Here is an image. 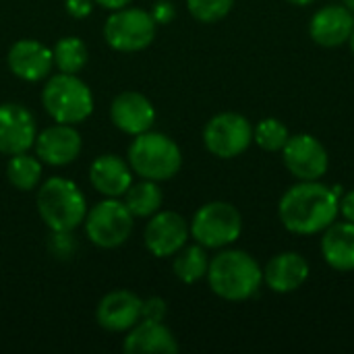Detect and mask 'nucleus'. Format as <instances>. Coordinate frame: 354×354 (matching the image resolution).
<instances>
[{
    "mask_svg": "<svg viewBox=\"0 0 354 354\" xmlns=\"http://www.w3.org/2000/svg\"><path fill=\"white\" fill-rule=\"evenodd\" d=\"M41 104L54 122L79 124L93 112V93L77 75L58 73L48 77L41 91Z\"/></svg>",
    "mask_w": 354,
    "mask_h": 354,
    "instance_id": "nucleus-5",
    "label": "nucleus"
},
{
    "mask_svg": "<svg viewBox=\"0 0 354 354\" xmlns=\"http://www.w3.org/2000/svg\"><path fill=\"white\" fill-rule=\"evenodd\" d=\"M168 313L166 301L160 297H149L143 301V319H151V322H164Z\"/></svg>",
    "mask_w": 354,
    "mask_h": 354,
    "instance_id": "nucleus-29",
    "label": "nucleus"
},
{
    "mask_svg": "<svg viewBox=\"0 0 354 354\" xmlns=\"http://www.w3.org/2000/svg\"><path fill=\"white\" fill-rule=\"evenodd\" d=\"M124 197V205L135 218H151L156 212H160L164 203V193L156 180L143 178L141 183H133Z\"/></svg>",
    "mask_w": 354,
    "mask_h": 354,
    "instance_id": "nucleus-22",
    "label": "nucleus"
},
{
    "mask_svg": "<svg viewBox=\"0 0 354 354\" xmlns=\"http://www.w3.org/2000/svg\"><path fill=\"white\" fill-rule=\"evenodd\" d=\"M174 15H176L174 4H172V2H168V0H160V2H156V4H153V8H151V17H153V21H156V23H162V25L170 23V21L174 19Z\"/></svg>",
    "mask_w": 354,
    "mask_h": 354,
    "instance_id": "nucleus-30",
    "label": "nucleus"
},
{
    "mask_svg": "<svg viewBox=\"0 0 354 354\" xmlns=\"http://www.w3.org/2000/svg\"><path fill=\"white\" fill-rule=\"evenodd\" d=\"M253 141L251 122L236 112L216 114L203 129V143L207 151L222 160H232L247 151Z\"/></svg>",
    "mask_w": 354,
    "mask_h": 354,
    "instance_id": "nucleus-9",
    "label": "nucleus"
},
{
    "mask_svg": "<svg viewBox=\"0 0 354 354\" xmlns=\"http://www.w3.org/2000/svg\"><path fill=\"white\" fill-rule=\"evenodd\" d=\"M95 319L106 332H129L143 319V301L131 290H112L100 301Z\"/></svg>",
    "mask_w": 354,
    "mask_h": 354,
    "instance_id": "nucleus-16",
    "label": "nucleus"
},
{
    "mask_svg": "<svg viewBox=\"0 0 354 354\" xmlns=\"http://www.w3.org/2000/svg\"><path fill=\"white\" fill-rule=\"evenodd\" d=\"M6 178L19 191H33L41 180V160L29 151L10 156L6 164Z\"/></svg>",
    "mask_w": 354,
    "mask_h": 354,
    "instance_id": "nucleus-24",
    "label": "nucleus"
},
{
    "mask_svg": "<svg viewBox=\"0 0 354 354\" xmlns=\"http://www.w3.org/2000/svg\"><path fill=\"white\" fill-rule=\"evenodd\" d=\"M50 253L56 259H71L77 251V243L73 239V232H54L48 243Z\"/></svg>",
    "mask_w": 354,
    "mask_h": 354,
    "instance_id": "nucleus-28",
    "label": "nucleus"
},
{
    "mask_svg": "<svg viewBox=\"0 0 354 354\" xmlns=\"http://www.w3.org/2000/svg\"><path fill=\"white\" fill-rule=\"evenodd\" d=\"M354 29V12L344 4L319 8L309 25L311 39L324 48H338L348 41Z\"/></svg>",
    "mask_w": 354,
    "mask_h": 354,
    "instance_id": "nucleus-17",
    "label": "nucleus"
},
{
    "mask_svg": "<svg viewBox=\"0 0 354 354\" xmlns=\"http://www.w3.org/2000/svg\"><path fill=\"white\" fill-rule=\"evenodd\" d=\"M309 278V263L303 255L288 251L280 253L263 270V282L280 295L299 290Z\"/></svg>",
    "mask_w": 354,
    "mask_h": 354,
    "instance_id": "nucleus-20",
    "label": "nucleus"
},
{
    "mask_svg": "<svg viewBox=\"0 0 354 354\" xmlns=\"http://www.w3.org/2000/svg\"><path fill=\"white\" fill-rule=\"evenodd\" d=\"M278 214L282 226L292 234H317L336 222L340 197L317 180H301L282 195Z\"/></svg>",
    "mask_w": 354,
    "mask_h": 354,
    "instance_id": "nucleus-1",
    "label": "nucleus"
},
{
    "mask_svg": "<svg viewBox=\"0 0 354 354\" xmlns=\"http://www.w3.org/2000/svg\"><path fill=\"white\" fill-rule=\"evenodd\" d=\"M37 212L52 232H73L85 222L87 201L83 191L64 176H52L37 189Z\"/></svg>",
    "mask_w": 354,
    "mask_h": 354,
    "instance_id": "nucleus-3",
    "label": "nucleus"
},
{
    "mask_svg": "<svg viewBox=\"0 0 354 354\" xmlns=\"http://www.w3.org/2000/svg\"><path fill=\"white\" fill-rule=\"evenodd\" d=\"M322 253L330 268L336 272L354 270V224L353 222H334L324 230Z\"/></svg>",
    "mask_w": 354,
    "mask_h": 354,
    "instance_id": "nucleus-21",
    "label": "nucleus"
},
{
    "mask_svg": "<svg viewBox=\"0 0 354 354\" xmlns=\"http://www.w3.org/2000/svg\"><path fill=\"white\" fill-rule=\"evenodd\" d=\"M66 12L75 19H85L93 10V0H64Z\"/></svg>",
    "mask_w": 354,
    "mask_h": 354,
    "instance_id": "nucleus-31",
    "label": "nucleus"
},
{
    "mask_svg": "<svg viewBox=\"0 0 354 354\" xmlns=\"http://www.w3.org/2000/svg\"><path fill=\"white\" fill-rule=\"evenodd\" d=\"M189 222L176 212H156L143 232V243L153 257H172L189 241Z\"/></svg>",
    "mask_w": 354,
    "mask_h": 354,
    "instance_id": "nucleus-11",
    "label": "nucleus"
},
{
    "mask_svg": "<svg viewBox=\"0 0 354 354\" xmlns=\"http://www.w3.org/2000/svg\"><path fill=\"white\" fill-rule=\"evenodd\" d=\"M93 2H97L102 8H106V10H120V8H124V6H129L133 0H93Z\"/></svg>",
    "mask_w": 354,
    "mask_h": 354,
    "instance_id": "nucleus-33",
    "label": "nucleus"
},
{
    "mask_svg": "<svg viewBox=\"0 0 354 354\" xmlns=\"http://www.w3.org/2000/svg\"><path fill=\"white\" fill-rule=\"evenodd\" d=\"M37 127L33 114L21 104H0V153L17 156L35 143Z\"/></svg>",
    "mask_w": 354,
    "mask_h": 354,
    "instance_id": "nucleus-12",
    "label": "nucleus"
},
{
    "mask_svg": "<svg viewBox=\"0 0 354 354\" xmlns=\"http://www.w3.org/2000/svg\"><path fill=\"white\" fill-rule=\"evenodd\" d=\"M207 268H209V259L205 253V247L197 245H185L176 255H174V276L185 282V284H195L201 278L207 276Z\"/></svg>",
    "mask_w": 354,
    "mask_h": 354,
    "instance_id": "nucleus-23",
    "label": "nucleus"
},
{
    "mask_svg": "<svg viewBox=\"0 0 354 354\" xmlns=\"http://www.w3.org/2000/svg\"><path fill=\"white\" fill-rule=\"evenodd\" d=\"M290 4H297V6H307V4H311V2H315V0H288Z\"/></svg>",
    "mask_w": 354,
    "mask_h": 354,
    "instance_id": "nucleus-34",
    "label": "nucleus"
},
{
    "mask_svg": "<svg viewBox=\"0 0 354 354\" xmlns=\"http://www.w3.org/2000/svg\"><path fill=\"white\" fill-rule=\"evenodd\" d=\"M348 44H351V50H353V54H354V29H353V33H351V37H348Z\"/></svg>",
    "mask_w": 354,
    "mask_h": 354,
    "instance_id": "nucleus-36",
    "label": "nucleus"
},
{
    "mask_svg": "<svg viewBox=\"0 0 354 354\" xmlns=\"http://www.w3.org/2000/svg\"><path fill=\"white\" fill-rule=\"evenodd\" d=\"M234 6V0H187L189 12L201 23H216L224 19Z\"/></svg>",
    "mask_w": 354,
    "mask_h": 354,
    "instance_id": "nucleus-27",
    "label": "nucleus"
},
{
    "mask_svg": "<svg viewBox=\"0 0 354 354\" xmlns=\"http://www.w3.org/2000/svg\"><path fill=\"white\" fill-rule=\"evenodd\" d=\"M342 4H344L346 8H351L354 12V0H342Z\"/></svg>",
    "mask_w": 354,
    "mask_h": 354,
    "instance_id": "nucleus-35",
    "label": "nucleus"
},
{
    "mask_svg": "<svg viewBox=\"0 0 354 354\" xmlns=\"http://www.w3.org/2000/svg\"><path fill=\"white\" fill-rule=\"evenodd\" d=\"M10 73L27 83H35L50 77L54 66L52 50L37 39H19L10 46L6 56Z\"/></svg>",
    "mask_w": 354,
    "mask_h": 354,
    "instance_id": "nucleus-14",
    "label": "nucleus"
},
{
    "mask_svg": "<svg viewBox=\"0 0 354 354\" xmlns=\"http://www.w3.org/2000/svg\"><path fill=\"white\" fill-rule=\"evenodd\" d=\"M35 156L41 160V164L48 166H66L75 162L83 149L81 133L75 129V124H62L56 122L35 137Z\"/></svg>",
    "mask_w": 354,
    "mask_h": 354,
    "instance_id": "nucleus-13",
    "label": "nucleus"
},
{
    "mask_svg": "<svg viewBox=\"0 0 354 354\" xmlns=\"http://www.w3.org/2000/svg\"><path fill=\"white\" fill-rule=\"evenodd\" d=\"M340 214L344 216L346 222L354 224V189L340 199Z\"/></svg>",
    "mask_w": 354,
    "mask_h": 354,
    "instance_id": "nucleus-32",
    "label": "nucleus"
},
{
    "mask_svg": "<svg viewBox=\"0 0 354 354\" xmlns=\"http://www.w3.org/2000/svg\"><path fill=\"white\" fill-rule=\"evenodd\" d=\"M288 137L290 133L286 124L278 118H263L253 129V141H257V145L266 151H282Z\"/></svg>",
    "mask_w": 354,
    "mask_h": 354,
    "instance_id": "nucleus-26",
    "label": "nucleus"
},
{
    "mask_svg": "<svg viewBox=\"0 0 354 354\" xmlns=\"http://www.w3.org/2000/svg\"><path fill=\"white\" fill-rule=\"evenodd\" d=\"M282 160L288 172L299 180H319L330 166L326 147L313 135H292L282 147Z\"/></svg>",
    "mask_w": 354,
    "mask_h": 354,
    "instance_id": "nucleus-10",
    "label": "nucleus"
},
{
    "mask_svg": "<svg viewBox=\"0 0 354 354\" xmlns=\"http://www.w3.org/2000/svg\"><path fill=\"white\" fill-rule=\"evenodd\" d=\"M122 348L127 354H174L178 342L162 322L141 319L127 332Z\"/></svg>",
    "mask_w": 354,
    "mask_h": 354,
    "instance_id": "nucleus-19",
    "label": "nucleus"
},
{
    "mask_svg": "<svg viewBox=\"0 0 354 354\" xmlns=\"http://www.w3.org/2000/svg\"><path fill=\"white\" fill-rule=\"evenodd\" d=\"M158 23L143 8L124 6L112 10L104 23V39L116 52H141L151 46Z\"/></svg>",
    "mask_w": 354,
    "mask_h": 354,
    "instance_id": "nucleus-8",
    "label": "nucleus"
},
{
    "mask_svg": "<svg viewBox=\"0 0 354 354\" xmlns=\"http://www.w3.org/2000/svg\"><path fill=\"white\" fill-rule=\"evenodd\" d=\"M129 164L133 172L147 180H170L183 166V151L174 139L164 133L145 131L129 145Z\"/></svg>",
    "mask_w": 354,
    "mask_h": 354,
    "instance_id": "nucleus-4",
    "label": "nucleus"
},
{
    "mask_svg": "<svg viewBox=\"0 0 354 354\" xmlns=\"http://www.w3.org/2000/svg\"><path fill=\"white\" fill-rule=\"evenodd\" d=\"M89 183L104 197H122L133 185V168L114 153L95 158L89 166Z\"/></svg>",
    "mask_w": 354,
    "mask_h": 354,
    "instance_id": "nucleus-18",
    "label": "nucleus"
},
{
    "mask_svg": "<svg viewBox=\"0 0 354 354\" xmlns=\"http://www.w3.org/2000/svg\"><path fill=\"white\" fill-rule=\"evenodd\" d=\"M191 236L205 249H222L232 245L243 232L241 212L226 201L201 205L191 220Z\"/></svg>",
    "mask_w": 354,
    "mask_h": 354,
    "instance_id": "nucleus-6",
    "label": "nucleus"
},
{
    "mask_svg": "<svg viewBox=\"0 0 354 354\" xmlns=\"http://www.w3.org/2000/svg\"><path fill=\"white\" fill-rule=\"evenodd\" d=\"M135 216L129 212L124 201L106 197L95 203L85 216V234L100 249H116L124 245L135 226Z\"/></svg>",
    "mask_w": 354,
    "mask_h": 354,
    "instance_id": "nucleus-7",
    "label": "nucleus"
},
{
    "mask_svg": "<svg viewBox=\"0 0 354 354\" xmlns=\"http://www.w3.org/2000/svg\"><path fill=\"white\" fill-rule=\"evenodd\" d=\"M110 118L114 127L131 137L149 131L156 122V108L149 97L139 91H122L112 100Z\"/></svg>",
    "mask_w": 354,
    "mask_h": 354,
    "instance_id": "nucleus-15",
    "label": "nucleus"
},
{
    "mask_svg": "<svg viewBox=\"0 0 354 354\" xmlns=\"http://www.w3.org/2000/svg\"><path fill=\"white\" fill-rule=\"evenodd\" d=\"M52 56H54V66L60 73H71V75H77L87 64L89 58L85 41L77 35L60 37L52 48Z\"/></svg>",
    "mask_w": 354,
    "mask_h": 354,
    "instance_id": "nucleus-25",
    "label": "nucleus"
},
{
    "mask_svg": "<svg viewBox=\"0 0 354 354\" xmlns=\"http://www.w3.org/2000/svg\"><path fill=\"white\" fill-rule=\"evenodd\" d=\"M207 282L214 295L224 301H247L259 290L263 270L249 253L230 249L218 253L209 261Z\"/></svg>",
    "mask_w": 354,
    "mask_h": 354,
    "instance_id": "nucleus-2",
    "label": "nucleus"
}]
</instances>
